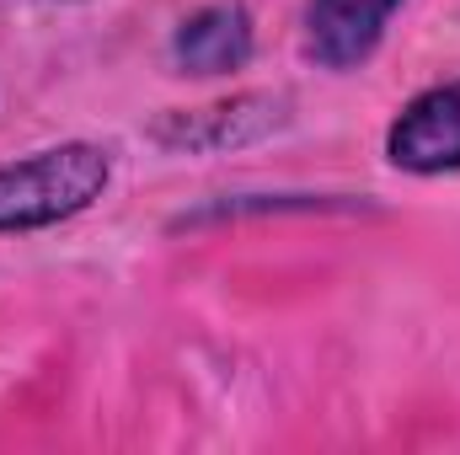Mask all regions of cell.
I'll list each match as a JSON object with an SVG mask.
<instances>
[{
  "label": "cell",
  "instance_id": "obj_2",
  "mask_svg": "<svg viewBox=\"0 0 460 455\" xmlns=\"http://www.w3.org/2000/svg\"><path fill=\"white\" fill-rule=\"evenodd\" d=\"M391 161L407 172H456L460 166V81L418 97L391 129Z\"/></svg>",
  "mask_w": 460,
  "mask_h": 455
},
{
  "label": "cell",
  "instance_id": "obj_3",
  "mask_svg": "<svg viewBox=\"0 0 460 455\" xmlns=\"http://www.w3.org/2000/svg\"><path fill=\"white\" fill-rule=\"evenodd\" d=\"M396 5L402 0H311V16H305L311 54L322 65H353V59H364L380 43V32H385V22H391Z\"/></svg>",
  "mask_w": 460,
  "mask_h": 455
},
{
  "label": "cell",
  "instance_id": "obj_1",
  "mask_svg": "<svg viewBox=\"0 0 460 455\" xmlns=\"http://www.w3.org/2000/svg\"><path fill=\"white\" fill-rule=\"evenodd\" d=\"M108 188V150L54 145L16 166H0V230H32L81 215Z\"/></svg>",
  "mask_w": 460,
  "mask_h": 455
},
{
  "label": "cell",
  "instance_id": "obj_4",
  "mask_svg": "<svg viewBox=\"0 0 460 455\" xmlns=\"http://www.w3.org/2000/svg\"><path fill=\"white\" fill-rule=\"evenodd\" d=\"M252 49V32H246V16L230 11V5H215V11H199L193 22H182L177 32V59L193 70V76H220V70H235Z\"/></svg>",
  "mask_w": 460,
  "mask_h": 455
}]
</instances>
